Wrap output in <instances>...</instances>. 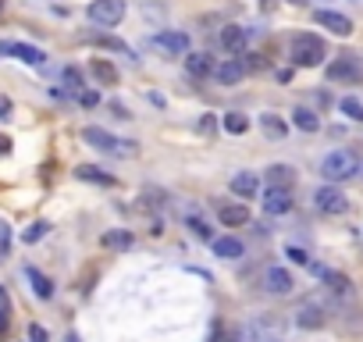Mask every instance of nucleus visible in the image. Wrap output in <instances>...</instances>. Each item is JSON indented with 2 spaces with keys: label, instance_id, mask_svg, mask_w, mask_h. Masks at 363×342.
<instances>
[{
  "label": "nucleus",
  "instance_id": "ddd939ff",
  "mask_svg": "<svg viewBox=\"0 0 363 342\" xmlns=\"http://www.w3.org/2000/svg\"><path fill=\"white\" fill-rule=\"evenodd\" d=\"M232 193H239V196L253 200V196L260 193V178H257L253 171H239V175L232 178Z\"/></svg>",
  "mask_w": 363,
  "mask_h": 342
},
{
  "label": "nucleus",
  "instance_id": "72a5a7b5",
  "mask_svg": "<svg viewBox=\"0 0 363 342\" xmlns=\"http://www.w3.org/2000/svg\"><path fill=\"white\" fill-rule=\"evenodd\" d=\"M79 104H82V107H97V104H100V97H97L93 89H82V93H79Z\"/></svg>",
  "mask_w": 363,
  "mask_h": 342
},
{
  "label": "nucleus",
  "instance_id": "ea45409f",
  "mask_svg": "<svg viewBox=\"0 0 363 342\" xmlns=\"http://www.w3.org/2000/svg\"><path fill=\"white\" fill-rule=\"evenodd\" d=\"M111 111H114V114H118V118H132V114H129V111H125V107H121V104H111Z\"/></svg>",
  "mask_w": 363,
  "mask_h": 342
},
{
  "label": "nucleus",
  "instance_id": "49530a36",
  "mask_svg": "<svg viewBox=\"0 0 363 342\" xmlns=\"http://www.w3.org/2000/svg\"><path fill=\"white\" fill-rule=\"evenodd\" d=\"M360 175H363V171H360Z\"/></svg>",
  "mask_w": 363,
  "mask_h": 342
},
{
  "label": "nucleus",
  "instance_id": "7c9ffc66",
  "mask_svg": "<svg viewBox=\"0 0 363 342\" xmlns=\"http://www.w3.org/2000/svg\"><path fill=\"white\" fill-rule=\"evenodd\" d=\"M65 86L72 93H82V72L79 68H65Z\"/></svg>",
  "mask_w": 363,
  "mask_h": 342
},
{
  "label": "nucleus",
  "instance_id": "b1692460",
  "mask_svg": "<svg viewBox=\"0 0 363 342\" xmlns=\"http://www.w3.org/2000/svg\"><path fill=\"white\" fill-rule=\"evenodd\" d=\"M292 121H296V129H302V132H317L321 129V118L310 107H296L292 111Z\"/></svg>",
  "mask_w": 363,
  "mask_h": 342
},
{
  "label": "nucleus",
  "instance_id": "412c9836",
  "mask_svg": "<svg viewBox=\"0 0 363 342\" xmlns=\"http://www.w3.org/2000/svg\"><path fill=\"white\" fill-rule=\"evenodd\" d=\"M221 221H225L228 228H239V225L250 221V210L242 207V203H225V207H221Z\"/></svg>",
  "mask_w": 363,
  "mask_h": 342
},
{
  "label": "nucleus",
  "instance_id": "0eeeda50",
  "mask_svg": "<svg viewBox=\"0 0 363 342\" xmlns=\"http://www.w3.org/2000/svg\"><path fill=\"white\" fill-rule=\"evenodd\" d=\"M0 54L4 57H18L25 65H43L47 54L40 47H29V43H15V40H0Z\"/></svg>",
  "mask_w": 363,
  "mask_h": 342
},
{
  "label": "nucleus",
  "instance_id": "9d476101",
  "mask_svg": "<svg viewBox=\"0 0 363 342\" xmlns=\"http://www.w3.org/2000/svg\"><path fill=\"white\" fill-rule=\"evenodd\" d=\"M246 61H239V57H225L221 61V65L214 68V79L221 82V86H235V82H242V79H246Z\"/></svg>",
  "mask_w": 363,
  "mask_h": 342
},
{
  "label": "nucleus",
  "instance_id": "7ed1b4c3",
  "mask_svg": "<svg viewBox=\"0 0 363 342\" xmlns=\"http://www.w3.org/2000/svg\"><path fill=\"white\" fill-rule=\"evenodd\" d=\"M82 143L97 146V150H104V153H114V157H136V153H139V143L118 139V136H111L107 129H97V125L82 129Z\"/></svg>",
  "mask_w": 363,
  "mask_h": 342
},
{
  "label": "nucleus",
  "instance_id": "2f4dec72",
  "mask_svg": "<svg viewBox=\"0 0 363 342\" xmlns=\"http://www.w3.org/2000/svg\"><path fill=\"white\" fill-rule=\"evenodd\" d=\"M196 129H200V136H214V132H218V118H214V114H203Z\"/></svg>",
  "mask_w": 363,
  "mask_h": 342
},
{
  "label": "nucleus",
  "instance_id": "c756f323",
  "mask_svg": "<svg viewBox=\"0 0 363 342\" xmlns=\"http://www.w3.org/2000/svg\"><path fill=\"white\" fill-rule=\"evenodd\" d=\"M47 232H50V225H47V221H36V225H29V228L22 232V239H25V242H40Z\"/></svg>",
  "mask_w": 363,
  "mask_h": 342
},
{
  "label": "nucleus",
  "instance_id": "a19ab883",
  "mask_svg": "<svg viewBox=\"0 0 363 342\" xmlns=\"http://www.w3.org/2000/svg\"><path fill=\"white\" fill-rule=\"evenodd\" d=\"M8 150H11V139H8V136H0V153H8Z\"/></svg>",
  "mask_w": 363,
  "mask_h": 342
},
{
  "label": "nucleus",
  "instance_id": "f8f14e48",
  "mask_svg": "<svg viewBox=\"0 0 363 342\" xmlns=\"http://www.w3.org/2000/svg\"><path fill=\"white\" fill-rule=\"evenodd\" d=\"M289 210H292V189H267V196H264V214L282 217V214H289Z\"/></svg>",
  "mask_w": 363,
  "mask_h": 342
},
{
  "label": "nucleus",
  "instance_id": "a878e982",
  "mask_svg": "<svg viewBox=\"0 0 363 342\" xmlns=\"http://www.w3.org/2000/svg\"><path fill=\"white\" fill-rule=\"evenodd\" d=\"M321 282L331 289V293H335V296H349L353 293V286H349V278L342 274V271H328L324 278H321Z\"/></svg>",
  "mask_w": 363,
  "mask_h": 342
},
{
  "label": "nucleus",
  "instance_id": "c9c22d12",
  "mask_svg": "<svg viewBox=\"0 0 363 342\" xmlns=\"http://www.w3.org/2000/svg\"><path fill=\"white\" fill-rule=\"evenodd\" d=\"M0 118H11V100L0 97Z\"/></svg>",
  "mask_w": 363,
  "mask_h": 342
},
{
  "label": "nucleus",
  "instance_id": "20e7f679",
  "mask_svg": "<svg viewBox=\"0 0 363 342\" xmlns=\"http://www.w3.org/2000/svg\"><path fill=\"white\" fill-rule=\"evenodd\" d=\"M86 15H89V22H97L104 29H114L121 18H125V0H89Z\"/></svg>",
  "mask_w": 363,
  "mask_h": 342
},
{
  "label": "nucleus",
  "instance_id": "4c0bfd02",
  "mask_svg": "<svg viewBox=\"0 0 363 342\" xmlns=\"http://www.w3.org/2000/svg\"><path fill=\"white\" fill-rule=\"evenodd\" d=\"M0 254H8V228L0 225Z\"/></svg>",
  "mask_w": 363,
  "mask_h": 342
},
{
  "label": "nucleus",
  "instance_id": "f03ea898",
  "mask_svg": "<svg viewBox=\"0 0 363 342\" xmlns=\"http://www.w3.org/2000/svg\"><path fill=\"white\" fill-rule=\"evenodd\" d=\"M289 57H292L296 68H321L324 57H328V50H324V40H321V36L299 33V36L292 40V47H289Z\"/></svg>",
  "mask_w": 363,
  "mask_h": 342
},
{
  "label": "nucleus",
  "instance_id": "aec40b11",
  "mask_svg": "<svg viewBox=\"0 0 363 342\" xmlns=\"http://www.w3.org/2000/svg\"><path fill=\"white\" fill-rule=\"evenodd\" d=\"M25 278L33 282V293L40 296V300H50L54 296V282L43 274V271H36V267H25Z\"/></svg>",
  "mask_w": 363,
  "mask_h": 342
},
{
  "label": "nucleus",
  "instance_id": "9b49d317",
  "mask_svg": "<svg viewBox=\"0 0 363 342\" xmlns=\"http://www.w3.org/2000/svg\"><path fill=\"white\" fill-rule=\"evenodd\" d=\"M328 79L331 82H342V79H363V68L353 54H342L335 65H328Z\"/></svg>",
  "mask_w": 363,
  "mask_h": 342
},
{
  "label": "nucleus",
  "instance_id": "bb28decb",
  "mask_svg": "<svg viewBox=\"0 0 363 342\" xmlns=\"http://www.w3.org/2000/svg\"><path fill=\"white\" fill-rule=\"evenodd\" d=\"M221 125H225V132H232V136H242L250 129V118L246 114H239V111H228L225 118H221Z\"/></svg>",
  "mask_w": 363,
  "mask_h": 342
},
{
  "label": "nucleus",
  "instance_id": "4be33fe9",
  "mask_svg": "<svg viewBox=\"0 0 363 342\" xmlns=\"http://www.w3.org/2000/svg\"><path fill=\"white\" fill-rule=\"evenodd\" d=\"M107 250H132V242H136V235L132 232H125V228H111L104 239H100Z\"/></svg>",
  "mask_w": 363,
  "mask_h": 342
},
{
  "label": "nucleus",
  "instance_id": "c03bdc74",
  "mask_svg": "<svg viewBox=\"0 0 363 342\" xmlns=\"http://www.w3.org/2000/svg\"><path fill=\"white\" fill-rule=\"evenodd\" d=\"M0 8H4V0H0Z\"/></svg>",
  "mask_w": 363,
  "mask_h": 342
},
{
  "label": "nucleus",
  "instance_id": "f257e3e1",
  "mask_svg": "<svg viewBox=\"0 0 363 342\" xmlns=\"http://www.w3.org/2000/svg\"><path fill=\"white\" fill-rule=\"evenodd\" d=\"M363 171V164H360V157L353 150H331L328 157L321 161V175L328 178V185H339V182H349V178H356Z\"/></svg>",
  "mask_w": 363,
  "mask_h": 342
},
{
  "label": "nucleus",
  "instance_id": "37998d69",
  "mask_svg": "<svg viewBox=\"0 0 363 342\" xmlns=\"http://www.w3.org/2000/svg\"><path fill=\"white\" fill-rule=\"evenodd\" d=\"M260 342H282V339H260Z\"/></svg>",
  "mask_w": 363,
  "mask_h": 342
},
{
  "label": "nucleus",
  "instance_id": "473e14b6",
  "mask_svg": "<svg viewBox=\"0 0 363 342\" xmlns=\"http://www.w3.org/2000/svg\"><path fill=\"white\" fill-rule=\"evenodd\" d=\"M29 342H50L47 328L43 325H29Z\"/></svg>",
  "mask_w": 363,
  "mask_h": 342
},
{
  "label": "nucleus",
  "instance_id": "2eb2a0df",
  "mask_svg": "<svg viewBox=\"0 0 363 342\" xmlns=\"http://www.w3.org/2000/svg\"><path fill=\"white\" fill-rule=\"evenodd\" d=\"M221 47H225L228 54H242V50H246V29H242V25H225Z\"/></svg>",
  "mask_w": 363,
  "mask_h": 342
},
{
  "label": "nucleus",
  "instance_id": "cd10ccee",
  "mask_svg": "<svg viewBox=\"0 0 363 342\" xmlns=\"http://www.w3.org/2000/svg\"><path fill=\"white\" fill-rule=\"evenodd\" d=\"M189 232H193L196 239H203V242H214V232H210V225L203 221L200 214H193V217H189Z\"/></svg>",
  "mask_w": 363,
  "mask_h": 342
},
{
  "label": "nucleus",
  "instance_id": "a18cd8bd",
  "mask_svg": "<svg viewBox=\"0 0 363 342\" xmlns=\"http://www.w3.org/2000/svg\"><path fill=\"white\" fill-rule=\"evenodd\" d=\"M228 342H235V339H228Z\"/></svg>",
  "mask_w": 363,
  "mask_h": 342
},
{
  "label": "nucleus",
  "instance_id": "393cba45",
  "mask_svg": "<svg viewBox=\"0 0 363 342\" xmlns=\"http://www.w3.org/2000/svg\"><path fill=\"white\" fill-rule=\"evenodd\" d=\"M89 72H93V79H97V82H104V86H114V82H118V68H114V65H107V61H100V57H93Z\"/></svg>",
  "mask_w": 363,
  "mask_h": 342
},
{
  "label": "nucleus",
  "instance_id": "39448f33",
  "mask_svg": "<svg viewBox=\"0 0 363 342\" xmlns=\"http://www.w3.org/2000/svg\"><path fill=\"white\" fill-rule=\"evenodd\" d=\"M314 207L321 214H328V217H339V214L349 210V200H346V193L339 189V185H321V189L314 193Z\"/></svg>",
  "mask_w": 363,
  "mask_h": 342
},
{
  "label": "nucleus",
  "instance_id": "4468645a",
  "mask_svg": "<svg viewBox=\"0 0 363 342\" xmlns=\"http://www.w3.org/2000/svg\"><path fill=\"white\" fill-rule=\"evenodd\" d=\"M260 129H264V136L267 139H275V143H282L285 136H289V125L278 118V114H271V111H264L260 114Z\"/></svg>",
  "mask_w": 363,
  "mask_h": 342
},
{
  "label": "nucleus",
  "instance_id": "1a4fd4ad",
  "mask_svg": "<svg viewBox=\"0 0 363 342\" xmlns=\"http://www.w3.org/2000/svg\"><path fill=\"white\" fill-rule=\"evenodd\" d=\"M296 325L299 328H324V306L317 303V300H302L299 306H296Z\"/></svg>",
  "mask_w": 363,
  "mask_h": 342
},
{
  "label": "nucleus",
  "instance_id": "f704fd0d",
  "mask_svg": "<svg viewBox=\"0 0 363 342\" xmlns=\"http://www.w3.org/2000/svg\"><path fill=\"white\" fill-rule=\"evenodd\" d=\"M289 257H292L296 264H310V257H307V250H299V246H289Z\"/></svg>",
  "mask_w": 363,
  "mask_h": 342
},
{
  "label": "nucleus",
  "instance_id": "dca6fc26",
  "mask_svg": "<svg viewBox=\"0 0 363 342\" xmlns=\"http://www.w3.org/2000/svg\"><path fill=\"white\" fill-rule=\"evenodd\" d=\"M210 246H214V254H218V257H225V261H239L242 254H246V246H242L235 235H221V239H214Z\"/></svg>",
  "mask_w": 363,
  "mask_h": 342
},
{
  "label": "nucleus",
  "instance_id": "e433bc0d",
  "mask_svg": "<svg viewBox=\"0 0 363 342\" xmlns=\"http://www.w3.org/2000/svg\"><path fill=\"white\" fill-rule=\"evenodd\" d=\"M8 321H11V310H0V335L8 332Z\"/></svg>",
  "mask_w": 363,
  "mask_h": 342
},
{
  "label": "nucleus",
  "instance_id": "6ab92c4d",
  "mask_svg": "<svg viewBox=\"0 0 363 342\" xmlns=\"http://www.w3.org/2000/svg\"><path fill=\"white\" fill-rule=\"evenodd\" d=\"M186 72H189L193 79L214 75V61H210V54H186Z\"/></svg>",
  "mask_w": 363,
  "mask_h": 342
},
{
  "label": "nucleus",
  "instance_id": "79ce46f5",
  "mask_svg": "<svg viewBox=\"0 0 363 342\" xmlns=\"http://www.w3.org/2000/svg\"><path fill=\"white\" fill-rule=\"evenodd\" d=\"M65 342H82V339H79L75 332H68V335H65Z\"/></svg>",
  "mask_w": 363,
  "mask_h": 342
},
{
  "label": "nucleus",
  "instance_id": "a211bd4d",
  "mask_svg": "<svg viewBox=\"0 0 363 342\" xmlns=\"http://www.w3.org/2000/svg\"><path fill=\"white\" fill-rule=\"evenodd\" d=\"M267 182H271V189H292L296 171H292L289 164H271V168H267Z\"/></svg>",
  "mask_w": 363,
  "mask_h": 342
},
{
  "label": "nucleus",
  "instance_id": "423d86ee",
  "mask_svg": "<svg viewBox=\"0 0 363 342\" xmlns=\"http://www.w3.org/2000/svg\"><path fill=\"white\" fill-rule=\"evenodd\" d=\"M292 271L289 267H282V264H271L267 271H264V293H271V296H289L292 293Z\"/></svg>",
  "mask_w": 363,
  "mask_h": 342
},
{
  "label": "nucleus",
  "instance_id": "6e6552de",
  "mask_svg": "<svg viewBox=\"0 0 363 342\" xmlns=\"http://www.w3.org/2000/svg\"><path fill=\"white\" fill-rule=\"evenodd\" d=\"M314 22L324 25L328 33H335V36H353V18H349V15H339V11L321 8V11H314Z\"/></svg>",
  "mask_w": 363,
  "mask_h": 342
},
{
  "label": "nucleus",
  "instance_id": "5701e85b",
  "mask_svg": "<svg viewBox=\"0 0 363 342\" xmlns=\"http://www.w3.org/2000/svg\"><path fill=\"white\" fill-rule=\"evenodd\" d=\"M75 178L97 182V185H114V175H107V171H100V168H93V164H79V168H75Z\"/></svg>",
  "mask_w": 363,
  "mask_h": 342
},
{
  "label": "nucleus",
  "instance_id": "c85d7f7f",
  "mask_svg": "<svg viewBox=\"0 0 363 342\" xmlns=\"http://www.w3.org/2000/svg\"><path fill=\"white\" fill-rule=\"evenodd\" d=\"M339 107H342V114H349L353 121H363V100H356V97H342Z\"/></svg>",
  "mask_w": 363,
  "mask_h": 342
},
{
  "label": "nucleus",
  "instance_id": "f3484780",
  "mask_svg": "<svg viewBox=\"0 0 363 342\" xmlns=\"http://www.w3.org/2000/svg\"><path fill=\"white\" fill-rule=\"evenodd\" d=\"M154 43L168 54H189V36L186 33H161V36H154Z\"/></svg>",
  "mask_w": 363,
  "mask_h": 342
},
{
  "label": "nucleus",
  "instance_id": "58836bf2",
  "mask_svg": "<svg viewBox=\"0 0 363 342\" xmlns=\"http://www.w3.org/2000/svg\"><path fill=\"white\" fill-rule=\"evenodd\" d=\"M0 310H11V300H8V289H0Z\"/></svg>",
  "mask_w": 363,
  "mask_h": 342
}]
</instances>
